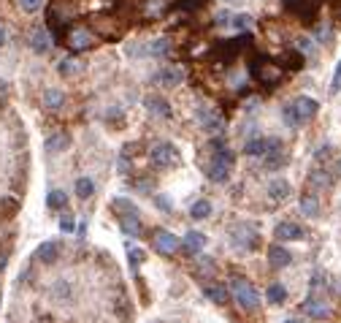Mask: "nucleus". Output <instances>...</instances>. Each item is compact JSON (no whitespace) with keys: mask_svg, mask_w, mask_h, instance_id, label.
Listing matches in <instances>:
<instances>
[{"mask_svg":"<svg viewBox=\"0 0 341 323\" xmlns=\"http://www.w3.org/2000/svg\"><path fill=\"white\" fill-rule=\"evenodd\" d=\"M214 147H217V152H214V160H211V169H209V177L211 182H228L231 179V169H233V152L231 149H225L222 141H214Z\"/></svg>","mask_w":341,"mask_h":323,"instance_id":"f257e3e1","label":"nucleus"},{"mask_svg":"<svg viewBox=\"0 0 341 323\" xmlns=\"http://www.w3.org/2000/svg\"><path fill=\"white\" fill-rule=\"evenodd\" d=\"M149 160H152V166H157V169H168L179 160V149L173 147L171 141H157V144L149 149Z\"/></svg>","mask_w":341,"mask_h":323,"instance_id":"f03ea898","label":"nucleus"},{"mask_svg":"<svg viewBox=\"0 0 341 323\" xmlns=\"http://www.w3.org/2000/svg\"><path fill=\"white\" fill-rule=\"evenodd\" d=\"M231 290L236 294V299H239V304L244 307V310H255V307H257V302H260L257 288L252 285V282L241 280V277H236V280L231 282Z\"/></svg>","mask_w":341,"mask_h":323,"instance_id":"7ed1b4c3","label":"nucleus"},{"mask_svg":"<svg viewBox=\"0 0 341 323\" xmlns=\"http://www.w3.org/2000/svg\"><path fill=\"white\" fill-rule=\"evenodd\" d=\"M231 236H233V247L255 250V245H257V231H255L249 223H236V228L231 231Z\"/></svg>","mask_w":341,"mask_h":323,"instance_id":"20e7f679","label":"nucleus"},{"mask_svg":"<svg viewBox=\"0 0 341 323\" xmlns=\"http://www.w3.org/2000/svg\"><path fill=\"white\" fill-rule=\"evenodd\" d=\"M155 245H157V250H160L163 255H171V253H176V250H181V239L173 236L171 231H165V228H157L155 231Z\"/></svg>","mask_w":341,"mask_h":323,"instance_id":"39448f33","label":"nucleus"},{"mask_svg":"<svg viewBox=\"0 0 341 323\" xmlns=\"http://www.w3.org/2000/svg\"><path fill=\"white\" fill-rule=\"evenodd\" d=\"M155 82L160 84V87L171 90V87H179L181 82H184V71L181 68H163L155 74Z\"/></svg>","mask_w":341,"mask_h":323,"instance_id":"423d86ee","label":"nucleus"},{"mask_svg":"<svg viewBox=\"0 0 341 323\" xmlns=\"http://www.w3.org/2000/svg\"><path fill=\"white\" fill-rule=\"evenodd\" d=\"M292 264V253L284 245H271L268 247V266L274 269H284V266Z\"/></svg>","mask_w":341,"mask_h":323,"instance_id":"0eeeda50","label":"nucleus"},{"mask_svg":"<svg viewBox=\"0 0 341 323\" xmlns=\"http://www.w3.org/2000/svg\"><path fill=\"white\" fill-rule=\"evenodd\" d=\"M292 104H295V112H298V117H300V122L314 120V114L320 112V104H317L314 98H309V95H300V98L292 101Z\"/></svg>","mask_w":341,"mask_h":323,"instance_id":"6e6552de","label":"nucleus"},{"mask_svg":"<svg viewBox=\"0 0 341 323\" xmlns=\"http://www.w3.org/2000/svg\"><path fill=\"white\" fill-rule=\"evenodd\" d=\"M304 312L309 315V318H314V320H322V318H328L330 310H328V304L322 302V299H317V294L312 290V296L304 302Z\"/></svg>","mask_w":341,"mask_h":323,"instance_id":"1a4fd4ad","label":"nucleus"},{"mask_svg":"<svg viewBox=\"0 0 341 323\" xmlns=\"http://www.w3.org/2000/svg\"><path fill=\"white\" fill-rule=\"evenodd\" d=\"M144 109L149 114H155V117H160V120H171L173 112H171V104L168 101H163V98H157V95H149L144 101Z\"/></svg>","mask_w":341,"mask_h":323,"instance_id":"9d476101","label":"nucleus"},{"mask_svg":"<svg viewBox=\"0 0 341 323\" xmlns=\"http://www.w3.org/2000/svg\"><path fill=\"white\" fill-rule=\"evenodd\" d=\"M30 49H33L35 54H46L52 49V36L46 27H35L33 36H30Z\"/></svg>","mask_w":341,"mask_h":323,"instance_id":"9b49d317","label":"nucleus"},{"mask_svg":"<svg viewBox=\"0 0 341 323\" xmlns=\"http://www.w3.org/2000/svg\"><path fill=\"white\" fill-rule=\"evenodd\" d=\"M290 193H292V187L284 177H276L268 182V199L271 201H284V199H290Z\"/></svg>","mask_w":341,"mask_h":323,"instance_id":"f8f14e48","label":"nucleus"},{"mask_svg":"<svg viewBox=\"0 0 341 323\" xmlns=\"http://www.w3.org/2000/svg\"><path fill=\"white\" fill-rule=\"evenodd\" d=\"M203 247H206V234H201V231H190L184 239H181V250H184L187 255H198Z\"/></svg>","mask_w":341,"mask_h":323,"instance_id":"ddd939ff","label":"nucleus"},{"mask_svg":"<svg viewBox=\"0 0 341 323\" xmlns=\"http://www.w3.org/2000/svg\"><path fill=\"white\" fill-rule=\"evenodd\" d=\"M276 239L279 242H292V239H304V228H300L298 223H279L276 225Z\"/></svg>","mask_w":341,"mask_h":323,"instance_id":"4468645a","label":"nucleus"},{"mask_svg":"<svg viewBox=\"0 0 341 323\" xmlns=\"http://www.w3.org/2000/svg\"><path fill=\"white\" fill-rule=\"evenodd\" d=\"M266 147H268V139L252 136L247 144H244V155H249V157H263V155H266Z\"/></svg>","mask_w":341,"mask_h":323,"instance_id":"2eb2a0df","label":"nucleus"},{"mask_svg":"<svg viewBox=\"0 0 341 323\" xmlns=\"http://www.w3.org/2000/svg\"><path fill=\"white\" fill-rule=\"evenodd\" d=\"M198 120H201V125H203L209 133H214V131L219 133V131H222V117H219L217 112H201V114H198Z\"/></svg>","mask_w":341,"mask_h":323,"instance_id":"dca6fc26","label":"nucleus"},{"mask_svg":"<svg viewBox=\"0 0 341 323\" xmlns=\"http://www.w3.org/2000/svg\"><path fill=\"white\" fill-rule=\"evenodd\" d=\"M57 253H60V247L57 245H54V242H44V245L41 247H38V261H41V264H54V261H57Z\"/></svg>","mask_w":341,"mask_h":323,"instance_id":"f3484780","label":"nucleus"},{"mask_svg":"<svg viewBox=\"0 0 341 323\" xmlns=\"http://www.w3.org/2000/svg\"><path fill=\"white\" fill-rule=\"evenodd\" d=\"M206 294H209V299H211L214 304H228V302H231V290L222 285V282H214Z\"/></svg>","mask_w":341,"mask_h":323,"instance_id":"a211bd4d","label":"nucleus"},{"mask_svg":"<svg viewBox=\"0 0 341 323\" xmlns=\"http://www.w3.org/2000/svg\"><path fill=\"white\" fill-rule=\"evenodd\" d=\"M68 147H70L68 133H54V136L46 141V149H49V152H62V149H68Z\"/></svg>","mask_w":341,"mask_h":323,"instance_id":"6ab92c4d","label":"nucleus"},{"mask_svg":"<svg viewBox=\"0 0 341 323\" xmlns=\"http://www.w3.org/2000/svg\"><path fill=\"white\" fill-rule=\"evenodd\" d=\"M268 302L271 304H282L284 299H287V288L282 285V282H274V285H268Z\"/></svg>","mask_w":341,"mask_h":323,"instance_id":"aec40b11","label":"nucleus"},{"mask_svg":"<svg viewBox=\"0 0 341 323\" xmlns=\"http://www.w3.org/2000/svg\"><path fill=\"white\" fill-rule=\"evenodd\" d=\"M300 212H304L306 217H317V215H320V201H317L314 196H306V199H300Z\"/></svg>","mask_w":341,"mask_h":323,"instance_id":"412c9836","label":"nucleus"},{"mask_svg":"<svg viewBox=\"0 0 341 323\" xmlns=\"http://www.w3.org/2000/svg\"><path fill=\"white\" fill-rule=\"evenodd\" d=\"M92 193H95L92 179H90V177H79V179H76V196H79V199H90Z\"/></svg>","mask_w":341,"mask_h":323,"instance_id":"4be33fe9","label":"nucleus"},{"mask_svg":"<svg viewBox=\"0 0 341 323\" xmlns=\"http://www.w3.org/2000/svg\"><path fill=\"white\" fill-rule=\"evenodd\" d=\"M46 204H49V209H65V204H68L65 190H52L46 196Z\"/></svg>","mask_w":341,"mask_h":323,"instance_id":"5701e85b","label":"nucleus"},{"mask_svg":"<svg viewBox=\"0 0 341 323\" xmlns=\"http://www.w3.org/2000/svg\"><path fill=\"white\" fill-rule=\"evenodd\" d=\"M231 25H233V30H252V25H255V19L249 17V14H233L231 17Z\"/></svg>","mask_w":341,"mask_h":323,"instance_id":"b1692460","label":"nucleus"},{"mask_svg":"<svg viewBox=\"0 0 341 323\" xmlns=\"http://www.w3.org/2000/svg\"><path fill=\"white\" fill-rule=\"evenodd\" d=\"M282 120L290 125V128H298V125H304L300 122V117H298V112H295V104H287L282 109Z\"/></svg>","mask_w":341,"mask_h":323,"instance_id":"393cba45","label":"nucleus"},{"mask_svg":"<svg viewBox=\"0 0 341 323\" xmlns=\"http://www.w3.org/2000/svg\"><path fill=\"white\" fill-rule=\"evenodd\" d=\"M190 215H193L195 220L209 217V215H211V204H209V201H195L193 207H190Z\"/></svg>","mask_w":341,"mask_h":323,"instance_id":"a878e982","label":"nucleus"},{"mask_svg":"<svg viewBox=\"0 0 341 323\" xmlns=\"http://www.w3.org/2000/svg\"><path fill=\"white\" fill-rule=\"evenodd\" d=\"M90 33L87 30H76L73 36H70V44H73V49H84V46H90Z\"/></svg>","mask_w":341,"mask_h":323,"instance_id":"bb28decb","label":"nucleus"},{"mask_svg":"<svg viewBox=\"0 0 341 323\" xmlns=\"http://www.w3.org/2000/svg\"><path fill=\"white\" fill-rule=\"evenodd\" d=\"M114 209L122 212L125 217H128V215H138V207H136V204H130V201H125V199H114Z\"/></svg>","mask_w":341,"mask_h":323,"instance_id":"cd10ccee","label":"nucleus"},{"mask_svg":"<svg viewBox=\"0 0 341 323\" xmlns=\"http://www.w3.org/2000/svg\"><path fill=\"white\" fill-rule=\"evenodd\" d=\"M44 104L49 106V109L62 106V92H60V90H46V92H44Z\"/></svg>","mask_w":341,"mask_h":323,"instance_id":"c85d7f7f","label":"nucleus"},{"mask_svg":"<svg viewBox=\"0 0 341 323\" xmlns=\"http://www.w3.org/2000/svg\"><path fill=\"white\" fill-rule=\"evenodd\" d=\"M122 228H125V231H128V234L138 236V234H141V223H138V215H128V217L122 220Z\"/></svg>","mask_w":341,"mask_h":323,"instance_id":"c756f323","label":"nucleus"},{"mask_svg":"<svg viewBox=\"0 0 341 323\" xmlns=\"http://www.w3.org/2000/svg\"><path fill=\"white\" fill-rule=\"evenodd\" d=\"M60 231L62 234H70V231H76V220L70 212H62V217H60Z\"/></svg>","mask_w":341,"mask_h":323,"instance_id":"7c9ffc66","label":"nucleus"},{"mask_svg":"<svg viewBox=\"0 0 341 323\" xmlns=\"http://www.w3.org/2000/svg\"><path fill=\"white\" fill-rule=\"evenodd\" d=\"M17 3H19V9L25 14H35V11H41L44 0H17Z\"/></svg>","mask_w":341,"mask_h":323,"instance_id":"2f4dec72","label":"nucleus"},{"mask_svg":"<svg viewBox=\"0 0 341 323\" xmlns=\"http://www.w3.org/2000/svg\"><path fill=\"white\" fill-rule=\"evenodd\" d=\"M341 92V60L336 62V68H333V79H330V95H336Z\"/></svg>","mask_w":341,"mask_h":323,"instance_id":"473e14b6","label":"nucleus"},{"mask_svg":"<svg viewBox=\"0 0 341 323\" xmlns=\"http://www.w3.org/2000/svg\"><path fill=\"white\" fill-rule=\"evenodd\" d=\"M149 46V54H165V49H168V38H157V41L146 44Z\"/></svg>","mask_w":341,"mask_h":323,"instance_id":"72a5a7b5","label":"nucleus"},{"mask_svg":"<svg viewBox=\"0 0 341 323\" xmlns=\"http://www.w3.org/2000/svg\"><path fill=\"white\" fill-rule=\"evenodd\" d=\"M60 74H76L79 71V62L76 60H70V57H65V60H60Z\"/></svg>","mask_w":341,"mask_h":323,"instance_id":"f704fd0d","label":"nucleus"},{"mask_svg":"<svg viewBox=\"0 0 341 323\" xmlns=\"http://www.w3.org/2000/svg\"><path fill=\"white\" fill-rule=\"evenodd\" d=\"M295 46H298L304 54H312V52H314V41H312V38H306V36H300L298 41H295Z\"/></svg>","mask_w":341,"mask_h":323,"instance_id":"c9c22d12","label":"nucleus"},{"mask_svg":"<svg viewBox=\"0 0 341 323\" xmlns=\"http://www.w3.org/2000/svg\"><path fill=\"white\" fill-rule=\"evenodd\" d=\"M155 201H157V209H163V212H171L173 209V201L168 199V196H157Z\"/></svg>","mask_w":341,"mask_h":323,"instance_id":"e433bc0d","label":"nucleus"},{"mask_svg":"<svg viewBox=\"0 0 341 323\" xmlns=\"http://www.w3.org/2000/svg\"><path fill=\"white\" fill-rule=\"evenodd\" d=\"M128 255H130L133 264H141V261H144V253H141V250H136V247H128Z\"/></svg>","mask_w":341,"mask_h":323,"instance_id":"4c0bfd02","label":"nucleus"},{"mask_svg":"<svg viewBox=\"0 0 341 323\" xmlns=\"http://www.w3.org/2000/svg\"><path fill=\"white\" fill-rule=\"evenodd\" d=\"M217 22H219V25H225V22H231V17H228L225 11H219V14H217Z\"/></svg>","mask_w":341,"mask_h":323,"instance_id":"58836bf2","label":"nucleus"},{"mask_svg":"<svg viewBox=\"0 0 341 323\" xmlns=\"http://www.w3.org/2000/svg\"><path fill=\"white\" fill-rule=\"evenodd\" d=\"M3 269H6V255L0 253V272H3Z\"/></svg>","mask_w":341,"mask_h":323,"instance_id":"ea45409f","label":"nucleus"},{"mask_svg":"<svg viewBox=\"0 0 341 323\" xmlns=\"http://www.w3.org/2000/svg\"><path fill=\"white\" fill-rule=\"evenodd\" d=\"M3 44H6V30L0 27V46H3Z\"/></svg>","mask_w":341,"mask_h":323,"instance_id":"a19ab883","label":"nucleus"},{"mask_svg":"<svg viewBox=\"0 0 341 323\" xmlns=\"http://www.w3.org/2000/svg\"><path fill=\"white\" fill-rule=\"evenodd\" d=\"M284 323H306V320H298V318H290V320H284Z\"/></svg>","mask_w":341,"mask_h":323,"instance_id":"79ce46f5","label":"nucleus"},{"mask_svg":"<svg viewBox=\"0 0 341 323\" xmlns=\"http://www.w3.org/2000/svg\"><path fill=\"white\" fill-rule=\"evenodd\" d=\"M225 3H231V6H236V3H244V0H225Z\"/></svg>","mask_w":341,"mask_h":323,"instance_id":"37998d69","label":"nucleus"},{"mask_svg":"<svg viewBox=\"0 0 341 323\" xmlns=\"http://www.w3.org/2000/svg\"><path fill=\"white\" fill-rule=\"evenodd\" d=\"M6 87H9V84H6V82H3V79H0V90H6Z\"/></svg>","mask_w":341,"mask_h":323,"instance_id":"c03bdc74","label":"nucleus"},{"mask_svg":"<svg viewBox=\"0 0 341 323\" xmlns=\"http://www.w3.org/2000/svg\"><path fill=\"white\" fill-rule=\"evenodd\" d=\"M0 106H3V101H0Z\"/></svg>","mask_w":341,"mask_h":323,"instance_id":"a18cd8bd","label":"nucleus"}]
</instances>
